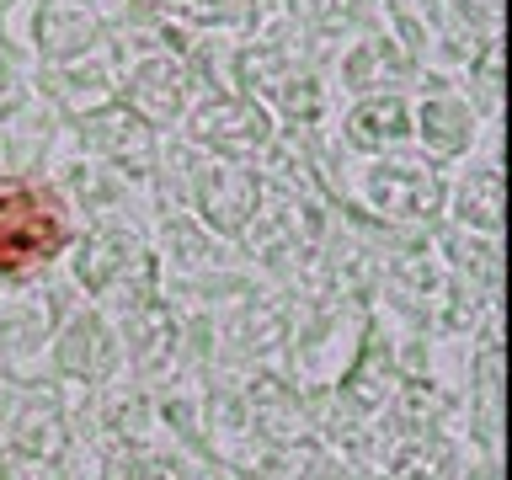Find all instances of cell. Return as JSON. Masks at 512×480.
<instances>
[{
  "instance_id": "cell-1",
  "label": "cell",
  "mask_w": 512,
  "mask_h": 480,
  "mask_svg": "<svg viewBox=\"0 0 512 480\" xmlns=\"http://www.w3.org/2000/svg\"><path fill=\"white\" fill-rule=\"evenodd\" d=\"M70 240V214L48 187H6L0 192V272L6 278H22V272H38L48 256L64 251Z\"/></svg>"
}]
</instances>
